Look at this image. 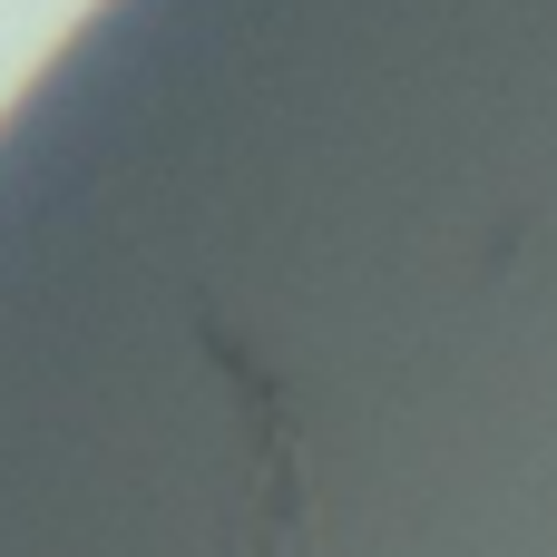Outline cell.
Returning a JSON list of instances; mask_svg holds the SVG:
<instances>
[{
  "mask_svg": "<svg viewBox=\"0 0 557 557\" xmlns=\"http://www.w3.org/2000/svg\"><path fill=\"white\" fill-rule=\"evenodd\" d=\"M196 343L215 352V372L235 382L245 431H255V499H245V519L225 529V557H304L313 548V519H304V460H294V411H284L274 372H264L255 352H235L225 323H196Z\"/></svg>",
  "mask_w": 557,
  "mask_h": 557,
  "instance_id": "1",
  "label": "cell"
}]
</instances>
